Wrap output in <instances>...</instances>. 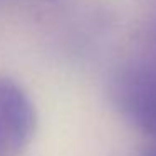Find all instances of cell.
<instances>
[{
  "label": "cell",
  "instance_id": "6da1fadb",
  "mask_svg": "<svg viewBox=\"0 0 156 156\" xmlns=\"http://www.w3.org/2000/svg\"><path fill=\"white\" fill-rule=\"evenodd\" d=\"M35 112L27 94L10 79L0 77V156H15L29 143Z\"/></svg>",
  "mask_w": 156,
  "mask_h": 156
},
{
  "label": "cell",
  "instance_id": "7a4b0ae2",
  "mask_svg": "<svg viewBox=\"0 0 156 156\" xmlns=\"http://www.w3.org/2000/svg\"><path fill=\"white\" fill-rule=\"evenodd\" d=\"M121 108L141 131L156 136V74L139 72L122 82Z\"/></svg>",
  "mask_w": 156,
  "mask_h": 156
},
{
  "label": "cell",
  "instance_id": "3957f363",
  "mask_svg": "<svg viewBox=\"0 0 156 156\" xmlns=\"http://www.w3.org/2000/svg\"><path fill=\"white\" fill-rule=\"evenodd\" d=\"M149 156H156V151H154V153H151V154H149Z\"/></svg>",
  "mask_w": 156,
  "mask_h": 156
}]
</instances>
